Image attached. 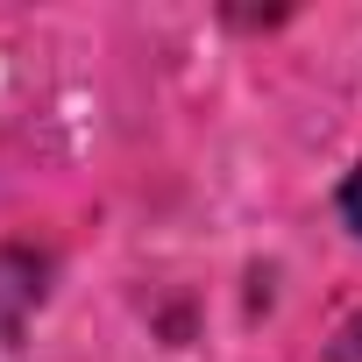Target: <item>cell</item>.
I'll list each match as a JSON object with an SVG mask.
<instances>
[{
	"label": "cell",
	"mask_w": 362,
	"mask_h": 362,
	"mask_svg": "<svg viewBox=\"0 0 362 362\" xmlns=\"http://www.w3.org/2000/svg\"><path fill=\"white\" fill-rule=\"evenodd\" d=\"M341 221H348V228L362 235V163L348 170V185H341Z\"/></svg>",
	"instance_id": "3"
},
{
	"label": "cell",
	"mask_w": 362,
	"mask_h": 362,
	"mask_svg": "<svg viewBox=\"0 0 362 362\" xmlns=\"http://www.w3.org/2000/svg\"><path fill=\"white\" fill-rule=\"evenodd\" d=\"M327 362H362V320H348V327L327 341Z\"/></svg>",
	"instance_id": "2"
},
{
	"label": "cell",
	"mask_w": 362,
	"mask_h": 362,
	"mask_svg": "<svg viewBox=\"0 0 362 362\" xmlns=\"http://www.w3.org/2000/svg\"><path fill=\"white\" fill-rule=\"evenodd\" d=\"M15 263H22V256H0V277H15ZM29 298H36V291H15V298H0V341L15 334V320H22V305H29Z\"/></svg>",
	"instance_id": "1"
}]
</instances>
